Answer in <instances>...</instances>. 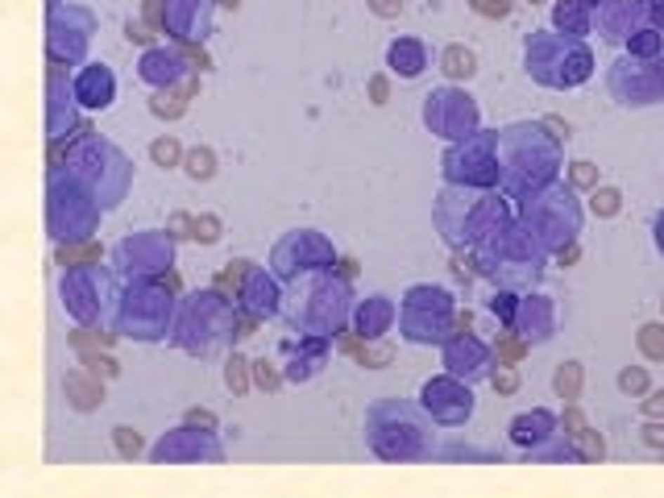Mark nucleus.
Masks as SVG:
<instances>
[{
    "label": "nucleus",
    "mask_w": 664,
    "mask_h": 498,
    "mask_svg": "<svg viewBox=\"0 0 664 498\" xmlns=\"http://www.w3.org/2000/svg\"><path fill=\"white\" fill-rule=\"evenodd\" d=\"M117 449H121L125 457H133L137 449H141V436H137V432H129V428H117Z\"/></svg>",
    "instance_id": "nucleus-14"
},
{
    "label": "nucleus",
    "mask_w": 664,
    "mask_h": 498,
    "mask_svg": "<svg viewBox=\"0 0 664 498\" xmlns=\"http://www.w3.org/2000/svg\"><path fill=\"white\" fill-rule=\"evenodd\" d=\"M224 4H237V0H224Z\"/></svg>",
    "instance_id": "nucleus-30"
},
{
    "label": "nucleus",
    "mask_w": 664,
    "mask_h": 498,
    "mask_svg": "<svg viewBox=\"0 0 664 498\" xmlns=\"http://www.w3.org/2000/svg\"><path fill=\"white\" fill-rule=\"evenodd\" d=\"M216 221H212V216H204V221H195V232H200V237H204V241H212V237H216Z\"/></svg>",
    "instance_id": "nucleus-19"
},
{
    "label": "nucleus",
    "mask_w": 664,
    "mask_h": 498,
    "mask_svg": "<svg viewBox=\"0 0 664 498\" xmlns=\"http://www.w3.org/2000/svg\"><path fill=\"white\" fill-rule=\"evenodd\" d=\"M171 228H175V237H187V228H191V216L175 212V216H171Z\"/></svg>",
    "instance_id": "nucleus-24"
},
{
    "label": "nucleus",
    "mask_w": 664,
    "mask_h": 498,
    "mask_svg": "<svg viewBox=\"0 0 664 498\" xmlns=\"http://www.w3.org/2000/svg\"><path fill=\"white\" fill-rule=\"evenodd\" d=\"M187 162H191V175H200V179H208V175H212V154H208V150H195Z\"/></svg>",
    "instance_id": "nucleus-13"
},
{
    "label": "nucleus",
    "mask_w": 664,
    "mask_h": 498,
    "mask_svg": "<svg viewBox=\"0 0 664 498\" xmlns=\"http://www.w3.org/2000/svg\"><path fill=\"white\" fill-rule=\"evenodd\" d=\"M254 374H258V382H262L266 391H278V382H282V378H278V374H274V369H270L266 362H258V365H254Z\"/></svg>",
    "instance_id": "nucleus-16"
},
{
    "label": "nucleus",
    "mask_w": 664,
    "mask_h": 498,
    "mask_svg": "<svg viewBox=\"0 0 664 498\" xmlns=\"http://www.w3.org/2000/svg\"><path fill=\"white\" fill-rule=\"evenodd\" d=\"M577 445H581V457H590V461H594V457H602V453H606V445H602V436H594L590 428H581V432H577Z\"/></svg>",
    "instance_id": "nucleus-8"
},
{
    "label": "nucleus",
    "mask_w": 664,
    "mask_h": 498,
    "mask_svg": "<svg viewBox=\"0 0 664 498\" xmlns=\"http://www.w3.org/2000/svg\"><path fill=\"white\" fill-rule=\"evenodd\" d=\"M100 258V249L96 245H75V249H58V262L63 266H71V262H96Z\"/></svg>",
    "instance_id": "nucleus-7"
},
{
    "label": "nucleus",
    "mask_w": 664,
    "mask_h": 498,
    "mask_svg": "<svg viewBox=\"0 0 664 498\" xmlns=\"http://www.w3.org/2000/svg\"><path fill=\"white\" fill-rule=\"evenodd\" d=\"M639 353L652 358V362H660L664 358V324H644L639 328Z\"/></svg>",
    "instance_id": "nucleus-3"
},
{
    "label": "nucleus",
    "mask_w": 664,
    "mask_h": 498,
    "mask_svg": "<svg viewBox=\"0 0 664 498\" xmlns=\"http://www.w3.org/2000/svg\"><path fill=\"white\" fill-rule=\"evenodd\" d=\"M91 374H96V378H100V374H104V378H108V374H117V362H112V358H91Z\"/></svg>",
    "instance_id": "nucleus-18"
},
{
    "label": "nucleus",
    "mask_w": 664,
    "mask_h": 498,
    "mask_svg": "<svg viewBox=\"0 0 664 498\" xmlns=\"http://www.w3.org/2000/svg\"><path fill=\"white\" fill-rule=\"evenodd\" d=\"M644 440H648V445H664V428H660V424L644 428Z\"/></svg>",
    "instance_id": "nucleus-25"
},
{
    "label": "nucleus",
    "mask_w": 664,
    "mask_h": 498,
    "mask_svg": "<svg viewBox=\"0 0 664 498\" xmlns=\"http://www.w3.org/2000/svg\"><path fill=\"white\" fill-rule=\"evenodd\" d=\"M370 96H374V104H382V100H386V79H382V75H374V79H370Z\"/></svg>",
    "instance_id": "nucleus-22"
},
{
    "label": "nucleus",
    "mask_w": 664,
    "mask_h": 498,
    "mask_svg": "<svg viewBox=\"0 0 664 498\" xmlns=\"http://www.w3.org/2000/svg\"><path fill=\"white\" fill-rule=\"evenodd\" d=\"M552 386H556V395H561V399H577V395H581V365L565 362L561 369H556Z\"/></svg>",
    "instance_id": "nucleus-2"
},
{
    "label": "nucleus",
    "mask_w": 664,
    "mask_h": 498,
    "mask_svg": "<svg viewBox=\"0 0 664 498\" xmlns=\"http://www.w3.org/2000/svg\"><path fill=\"white\" fill-rule=\"evenodd\" d=\"M565 428H569L573 436L581 432V428H585V419H581V411H577V407H569V411H565Z\"/></svg>",
    "instance_id": "nucleus-20"
},
{
    "label": "nucleus",
    "mask_w": 664,
    "mask_h": 498,
    "mask_svg": "<svg viewBox=\"0 0 664 498\" xmlns=\"http://www.w3.org/2000/svg\"><path fill=\"white\" fill-rule=\"evenodd\" d=\"M398 8H403V0H374V13H382V17H395Z\"/></svg>",
    "instance_id": "nucleus-21"
},
{
    "label": "nucleus",
    "mask_w": 664,
    "mask_h": 498,
    "mask_svg": "<svg viewBox=\"0 0 664 498\" xmlns=\"http://www.w3.org/2000/svg\"><path fill=\"white\" fill-rule=\"evenodd\" d=\"M577 258H581V249H577V245H569V249H561V266H565V262H577Z\"/></svg>",
    "instance_id": "nucleus-28"
},
{
    "label": "nucleus",
    "mask_w": 664,
    "mask_h": 498,
    "mask_svg": "<svg viewBox=\"0 0 664 498\" xmlns=\"http://www.w3.org/2000/svg\"><path fill=\"white\" fill-rule=\"evenodd\" d=\"M615 199H619L615 191H598V195H594V208H598L602 216H611V212H615Z\"/></svg>",
    "instance_id": "nucleus-17"
},
{
    "label": "nucleus",
    "mask_w": 664,
    "mask_h": 498,
    "mask_svg": "<svg viewBox=\"0 0 664 498\" xmlns=\"http://www.w3.org/2000/svg\"><path fill=\"white\" fill-rule=\"evenodd\" d=\"M187 424H204V428H212L216 415H212V411H187Z\"/></svg>",
    "instance_id": "nucleus-23"
},
{
    "label": "nucleus",
    "mask_w": 664,
    "mask_h": 498,
    "mask_svg": "<svg viewBox=\"0 0 664 498\" xmlns=\"http://www.w3.org/2000/svg\"><path fill=\"white\" fill-rule=\"evenodd\" d=\"M444 63H448V75H469V71H474V54L461 50V46H453Z\"/></svg>",
    "instance_id": "nucleus-5"
},
{
    "label": "nucleus",
    "mask_w": 664,
    "mask_h": 498,
    "mask_svg": "<svg viewBox=\"0 0 664 498\" xmlns=\"http://www.w3.org/2000/svg\"><path fill=\"white\" fill-rule=\"evenodd\" d=\"M619 386H623V391H635V395H639V391H648V374H644V369H623V374H619Z\"/></svg>",
    "instance_id": "nucleus-10"
},
{
    "label": "nucleus",
    "mask_w": 664,
    "mask_h": 498,
    "mask_svg": "<svg viewBox=\"0 0 664 498\" xmlns=\"http://www.w3.org/2000/svg\"><path fill=\"white\" fill-rule=\"evenodd\" d=\"M145 21L158 25V0H145Z\"/></svg>",
    "instance_id": "nucleus-27"
},
{
    "label": "nucleus",
    "mask_w": 664,
    "mask_h": 498,
    "mask_svg": "<svg viewBox=\"0 0 664 498\" xmlns=\"http://www.w3.org/2000/svg\"><path fill=\"white\" fill-rule=\"evenodd\" d=\"M573 179H577V183H594V171H590V162H577Z\"/></svg>",
    "instance_id": "nucleus-26"
},
{
    "label": "nucleus",
    "mask_w": 664,
    "mask_h": 498,
    "mask_svg": "<svg viewBox=\"0 0 664 498\" xmlns=\"http://www.w3.org/2000/svg\"><path fill=\"white\" fill-rule=\"evenodd\" d=\"M241 274H245V262H233V270H221V274H216V291L237 287V282H241Z\"/></svg>",
    "instance_id": "nucleus-15"
},
{
    "label": "nucleus",
    "mask_w": 664,
    "mask_h": 498,
    "mask_svg": "<svg viewBox=\"0 0 664 498\" xmlns=\"http://www.w3.org/2000/svg\"><path fill=\"white\" fill-rule=\"evenodd\" d=\"M494 391L515 395V391H519V374H515V369H494Z\"/></svg>",
    "instance_id": "nucleus-11"
},
{
    "label": "nucleus",
    "mask_w": 664,
    "mask_h": 498,
    "mask_svg": "<svg viewBox=\"0 0 664 498\" xmlns=\"http://www.w3.org/2000/svg\"><path fill=\"white\" fill-rule=\"evenodd\" d=\"M341 349L353 353L361 365H386L391 362V349H374V345H361L357 336H341Z\"/></svg>",
    "instance_id": "nucleus-1"
},
{
    "label": "nucleus",
    "mask_w": 664,
    "mask_h": 498,
    "mask_svg": "<svg viewBox=\"0 0 664 498\" xmlns=\"http://www.w3.org/2000/svg\"><path fill=\"white\" fill-rule=\"evenodd\" d=\"M494 349H498V362H519V358L528 353V345H523V341H515V336H498V341H494Z\"/></svg>",
    "instance_id": "nucleus-6"
},
{
    "label": "nucleus",
    "mask_w": 664,
    "mask_h": 498,
    "mask_svg": "<svg viewBox=\"0 0 664 498\" xmlns=\"http://www.w3.org/2000/svg\"><path fill=\"white\" fill-rule=\"evenodd\" d=\"M228 386H233V391H245V386H249V374H245V362H241V358L228 362Z\"/></svg>",
    "instance_id": "nucleus-12"
},
{
    "label": "nucleus",
    "mask_w": 664,
    "mask_h": 498,
    "mask_svg": "<svg viewBox=\"0 0 664 498\" xmlns=\"http://www.w3.org/2000/svg\"><path fill=\"white\" fill-rule=\"evenodd\" d=\"M648 411H656V415H660V411H664V395H656V399L648 403Z\"/></svg>",
    "instance_id": "nucleus-29"
},
{
    "label": "nucleus",
    "mask_w": 664,
    "mask_h": 498,
    "mask_svg": "<svg viewBox=\"0 0 664 498\" xmlns=\"http://www.w3.org/2000/svg\"><path fill=\"white\" fill-rule=\"evenodd\" d=\"M150 154H154V162H158V166H175L178 158H183V150H178L175 137H162V141H154V145H150Z\"/></svg>",
    "instance_id": "nucleus-4"
},
{
    "label": "nucleus",
    "mask_w": 664,
    "mask_h": 498,
    "mask_svg": "<svg viewBox=\"0 0 664 498\" xmlns=\"http://www.w3.org/2000/svg\"><path fill=\"white\" fill-rule=\"evenodd\" d=\"M478 17H507L511 13V0H469Z\"/></svg>",
    "instance_id": "nucleus-9"
}]
</instances>
